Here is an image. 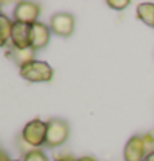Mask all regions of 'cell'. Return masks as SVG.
<instances>
[{
	"instance_id": "16",
	"label": "cell",
	"mask_w": 154,
	"mask_h": 161,
	"mask_svg": "<svg viewBox=\"0 0 154 161\" xmlns=\"http://www.w3.org/2000/svg\"><path fill=\"white\" fill-rule=\"evenodd\" d=\"M75 161H96V159L91 158V156H83V158H78V159H75Z\"/></svg>"
},
{
	"instance_id": "19",
	"label": "cell",
	"mask_w": 154,
	"mask_h": 161,
	"mask_svg": "<svg viewBox=\"0 0 154 161\" xmlns=\"http://www.w3.org/2000/svg\"><path fill=\"white\" fill-rule=\"evenodd\" d=\"M10 161H19V159H10Z\"/></svg>"
},
{
	"instance_id": "7",
	"label": "cell",
	"mask_w": 154,
	"mask_h": 161,
	"mask_svg": "<svg viewBox=\"0 0 154 161\" xmlns=\"http://www.w3.org/2000/svg\"><path fill=\"white\" fill-rule=\"evenodd\" d=\"M10 42L13 48H32V25L13 22Z\"/></svg>"
},
{
	"instance_id": "11",
	"label": "cell",
	"mask_w": 154,
	"mask_h": 161,
	"mask_svg": "<svg viewBox=\"0 0 154 161\" xmlns=\"http://www.w3.org/2000/svg\"><path fill=\"white\" fill-rule=\"evenodd\" d=\"M12 28H13V22L7 15H0V47H5L10 42Z\"/></svg>"
},
{
	"instance_id": "3",
	"label": "cell",
	"mask_w": 154,
	"mask_h": 161,
	"mask_svg": "<svg viewBox=\"0 0 154 161\" xmlns=\"http://www.w3.org/2000/svg\"><path fill=\"white\" fill-rule=\"evenodd\" d=\"M20 75H22V78H25L27 81L43 83V81H50L53 78V68L46 62L33 60V62L23 65L20 68Z\"/></svg>"
},
{
	"instance_id": "4",
	"label": "cell",
	"mask_w": 154,
	"mask_h": 161,
	"mask_svg": "<svg viewBox=\"0 0 154 161\" xmlns=\"http://www.w3.org/2000/svg\"><path fill=\"white\" fill-rule=\"evenodd\" d=\"M40 17V5L35 2H28L23 0L19 2L13 8V20L19 23H25V25H33L38 22Z\"/></svg>"
},
{
	"instance_id": "12",
	"label": "cell",
	"mask_w": 154,
	"mask_h": 161,
	"mask_svg": "<svg viewBox=\"0 0 154 161\" xmlns=\"http://www.w3.org/2000/svg\"><path fill=\"white\" fill-rule=\"evenodd\" d=\"M23 161H48V156L41 150H30L25 154Z\"/></svg>"
},
{
	"instance_id": "6",
	"label": "cell",
	"mask_w": 154,
	"mask_h": 161,
	"mask_svg": "<svg viewBox=\"0 0 154 161\" xmlns=\"http://www.w3.org/2000/svg\"><path fill=\"white\" fill-rule=\"evenodd\" d=\"M147 156V146L143 135L131 136L124 146V161H144Z\"/></svg>"
},
{
	"instance_id": "10",
	"label": "cell",
	"mask_w": 154,
	"mask_h": 161,
	"mask_svg": "<svg viewBox=\"0 0 154 161\" xmlns=\"http://www.w3.org/2000/svg\"><path fill=\"white\" fill-rule=\"evenodd\" d=\"M136 14H138V19L141 22H144L147 27L154 28V3L151 2L139 3L138 8H136Z\"/></svg>"
},
{
	"instance_id": "8",
	"label": "cell",
	"mask_w": 154,
	"mask_h": 161,
	"mask_svg": "<svg viewBox=\"0 0 154 161\" xmlns=\"http://www.w3.org/2000/svg\"><path fill=\"white\" fill-rule=\"evenodd\" d=\"M50 38H51V30L48 25H45L41 22H37L32 25V48L35 52L45 48L50 43Z\"/></svg>"
},
{
	"instance_id": "15",
	"label": "cell",
	"mask_w": 154,
	"mask_h": 161,
	"mask_svg": "<svg viewBox=\"0 0 154 161\" xmlns=\"http://www.w3.org/2000/svg\"><path fill=\"white\" fill-rule=\"evenodd\" d=\"M0 161H10L8 154H7V153H3L2 150H0Z\"/></svg>"
},
{
	"instance_id": "1",
	"label": "cell",
	"mask_w": 154,
	"mask_h": 161,
	"mask_svg": "<svg viewBox=\"0 0 154 161\" xmlns=\"http://www.w3.org/2000/svg\"><path fill=\"white\" fill-rule=\"evenodd\" d=\"M48 128H46V141L45 146L48 148H58L65 145L70 138V125L61 120V118H51L46 121Z\"/></svg>"
},
{
	"instance_id": "2",
	"label": "cell",
	"mask_w": 154,
	"mask_h": 161,
	"mask_svg": "<svg viewBox=\"0 0 154 161\" xmlns=\"http://www.w3.org/2000/svg\"><path fill=\"white\" fill-rule=\"evenodd\" d=\"M46 128L48 125L45 121H41L40 118H35V120L28 121L22 130V140L27 143L28 146L38 150L41 145H45L46 141Z\"/></svg>"
},
{
	"instance_id": "18",
	"label": "cell",
	"mask_w": 154,
	"mask_h": 161,
	"mask_svg": "<svg viewBox=\"0 0 154 161\" xmlns=\"http://www.w3.org/2000/svg\"><path fill=\"white\" fill-rule=\"evenodd\" d=\"M56 161H75V159H72V158H60V159H56Z\"/></svg>"
},
{
	"instance_id": "13",
	"label": "cell",
	"mask_w": 154,
	"mask_h": 161,
	"mask_svg": "<svg viewBox=\"0 0 154 161\" xmlns=\"http://www.w3.org/2000/svg\"><path fill=\"white\" fill-rule=\"evenodd\" d=\"M106 5L109 8H114V10H124L129 7V0H108Z\"/></svg>"
},
{
	"instance_id": "20",
	"label": "cell",
	"mask_w": 154,
	"mask_h": 161,
	"mask_svg": "<svg viewBox=\"0 0 154 161\" xmlns=\"http://www.w3.org/2000/svg\"><path fill=\"white\" fill-rule=\"evenodd\" d=\"M0 15H2V12H0Z\"/></svg>"
},
{
	"instance_id": "17",
	"label": "cell",
	"mask_w": 154,
	"mask_h": 161,
	"mask_svg": "<svg viewBox=\"0 0 154 161\" xmlns=\"http://www.w3.org/2000/svg\"><path fill=\"white\" fill-rule=\"evenodd\" d=\"M144 161H154V151H151V153H147V156L144 158Z\"/></svg>"
},
{
	"instance_id": "14",
	"label": "cell",
	"mask_w": 154,
	"mask_h": 161,
	"mask_svg": "<svg viewBox=\"0 0 154 161\" xmlns=\"http://www.w3.org/2000/svg\"><path fill=\"white\" fill-rule=\"evenodd\" d=\"M143 138H144V143H146V146H147V153L154 151V150H152V146H154V138H152V135L146 133V135H143Z\"/></svg>"
},
{
	"instance_id": "9",
	"label": "cell",
	"mask_w": 154,
	"mask_h": 161,
	"mask_svg": "<svg viewBox=\"0 0 154 161\" xmlns=\"http://www.w3.org/2000/svg\"><path fill=\"white\" fill-rule=\"evenodd\" d=\"M33 55H35V50H33V48H22V50H20V48H12L10 53H8V57H10L17 65H19L20 68L23 67V65L33 62V60H35Z\"/></svg>"
},
{
	"instance_id": "5",
	"label": "cell",
	"mask_w": 154,
	"mask_h": 161,
	"mask_svg": "<svg viewBox=\"0 0 154 161\" xmlns=\"http://www.w3.org/2000/svg\"><path fill=\"white\" fill-rule=\"evenodd\" d=\"M50 30L51 33L58 35V37H72L75 32V17L68 12H60L55 14L50 20Z\"/></svg>"
}]
</instances>
